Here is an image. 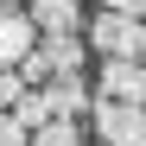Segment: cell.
Listing matches in <instances>:
<instances>
[{
	"mask_svg": "<svg viewBox=\"0 0 146 146\" xmlns=\"http://www.w3.org/2000/svg\"><path fill=\"white\" fill-rule=\"evenodd\" d=\"M89 44H95L102 57H121V64H146V19L95 13V19H89Z\"/></svg>",
	"mask_w": 146,
	"mask_h": 146,
	"instance_id": "6da1fadb",
	"label": "cell"
},
{
	"mask_svg": "<svg viewBox=\"0 0 146 146\" xmlns=\"http://www.w3.org/2000/svg\"><path fill=\"white\" fill-rule=\"evenodd\" d=\"M95 133L102 146H146V108H127V102H108V95H95Z\"/></svg>",
	"mask_w": 146,
	"mask_h": 146,
	"instance_id": "7a4b0ae2",
	"label": "cell"
},
{
	"mask_svg": "<svg viewBox=\"0 0 146 146\" xmlns=\"http://www.w3.org/2000/svg\"><path fill=\"white\" fill-rule=\"evenodd\" d=\"M38 51V26L26 7H0V70H26V57Z\"/></svg>",
	"mask_w": 146,
	"mask_h": 146,
	"instance_id": "3957f363",
	"label": "cell"
},
{
	"mask_svg": "<svg viewBox=\"0 0 146 146\" xmlns=\"http://www.w3.org/2000/svg\"><path fill=\"white\" fill-rule=\"evenodd\" d=\"M108 102H127V108H146V64H121V57H102V89Z\"/></svg>",
	"mask_w": 146,
	"mask_h": 146,
	"instance_id": "277c9868",
	"label": "cell"
},
{
	"mask_svg": "<svg viewBox=\"0 0 146 146\" xmlns=\"http://www.w3.org/2000/svg\"><path fill=\"white\" fill-rule=\"evenodd\" d=\"M32 26H38V38H76L83 32V13H76V0H32Z\"/></svg>",
	"mask_w": 146,
	"mask_h": 146,
	"instance_id": "5b68a950",
	"label": "cell"
},
{
	"mask_svg": "<svg viewBox=\"0 0 146 146\" xmlns=\"http://www.w3.org/2000/svg\"><path fill=\"white\" fill-rule=\"evenodd\" d=\"M51 108H57V121H76V114H95V95H89V83L83 76H57L51 89Z\"/></svg>",
	"mask_w": 146,
	"mask_h": 146,
	"instance_id": "8992f818",
	"label": "cell"
},
{
	"mask_svg": "<svg viewBox=\"0 0 146 146\" xmlns=\"http://www.w3.org/2000/svg\"><path fill=\"white\" fill-rule=\"evenodd\" d=\"M13 114H19V121H26V127H32V133H38V127H51V121H57V108H51V95H44V89H32V95H26V102H19V108H13Z\"/></svg>",
	"mask_w": 146,
	"mask_h": 146,
	"instance_id": "52a82bcc",
	"label": "cell"
},
{
	"mask_svg": "<svg viewBox=\"0 0 146 146\" xmlns=\"http://www.w3.org/2000/svg\"><path fill=\"white\" fill-rule=\"evenodd\" d=\"M32 146H83V127L76 121H51V127H38Z\"/></svg>",
	"mask_w": 146,
	"mask_h": 146,
	"instance_id": "ba28073f",
	"label": "cell"
},
{
	"mask_svg": "<svg viewBox=\"0 0 146 146\" xmlns=\"http://www.w3.org/2000/svg\"><path fill=\"white\" fill-rule=\"evenodd\" d=\"M26 95H32V83L19 76V70H0V114H13L19 102H26Z\"/></svg>",
	"mask_w": 146,
	"mask_h": 146,
	"instance_id": "9c48e42d",
	"label": "cell"
},
{
	"mask_svg": "<svg viewBox=\"0 0 146 146\" xmlns=\"http://www.w3.org/2000/svg\"><path fill=\"white\" fill-rule=\"evenodd\" d=\"M0 146H32V127L19 114H0Z\"/></svg>",
	"mask_w": 146,
	"mask_h": 146,
	"instance_id": "30bf717a",
	"label": "cell"
},
{
	"mask_svg": "<svg viewBox=\"0 0 146 146\" xmlns=\"http://www.w3.org/2000/svg\"><path fill=\"white\" fill-rule=\"evenodd\" d=\"M102 13H121V19H146V0H102Z\"/></svg>",
	"mask_w": 146,
	"mask_h": 146,
	"instance_id": "8fae6325",
	"label": "cell"
},
{
	"mask_svg": "<svg viewBox=\"0 0 146 146\" xmlns=\"http://www.w3.org/2000/svg\"><path fill=\"white\" fill-rule=\"evenodd\" d=\"M0 7H19V0H0Z\"/></svg>",
	"mask_w": 146,
	"mask_h": 146,
	"instance_id": "7c38bea8",
	"label": "cell"
}]
</instances>
